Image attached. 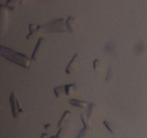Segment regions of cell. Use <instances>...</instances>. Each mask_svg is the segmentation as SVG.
Masks as SVG:
<instances>
[{"mask_svg":"<svg viewBox=\"0 0 147 138\" xmlns=\"http://www.w3.org/2000/svg\"><path fill=\"white\" fill-rule=\"evenodd\" d=\"M0 53L4 58L7 59L9 61L13 62L19 66L28 69L31 66V59L29 58L27 55L22 53L14 51V50L9 47L1 45L0 47Z\"/></svg>","mask_w":147,"mask_h":138,"instance_id":"cell-1","label":"cell"},{"mask_svg":"<svg viewBox=\"0 0 147 138\" xmlns=\"http://www.w3.org/2000/svg\"><path fill=\"white\" fill-rule=\"evenodd\" d=\"M44 32L47 33L65 32L67 31L64 19H57L50 22L43 26Z\"/></svg>","mask_w":147,"mask_h":138,"instance_id":"cell-2","label":"cell"},{"mask_svg":"<svg viewBox=\"0 0 147 138\" xmlns=\"http://www.w3.org/2000/svg\"><path fill=\"white\" fill-rule=\"evenodd\" d=\"M9 102L10 105H11V112H12L13 116L14 118H17L20 116V114L23 113V109L20 106L18 99L15 96L14 91H11V94H10Z\"/></svg>","mask_w":147,"mask_h":138,"instance_id":"cell-3","label":"cell"},{"mask_svg":"<svg viewBox=\"0 0 147 138\" xmlns=\"http://www.w3.org/2000/svg\"><path fill=\"white\" fill-rule=\"evenodd\" d=\"M72 135V124L68 123L65 124L61 127L59 128V130L56 135L57 138H70Z\"/></svg>","mask_w":147,"mask_h":138,"instance_id":"cell-4","label":"cell"},{"mask_svg":"<svg viewBox=\"0 0 147 138\" xmlns=\"http://www.w3.org/2000/svg\"><path fill=\"white\" fill-rule=\"evenodd\" d=\"M0 20H1V30H5L8 24V9L3 4L0 5Z\"/></svg>","mask_w":147,"mask_h":138,"instance_id":"cell-5","label":"cell"},{"mask_svg":"<svg viewBox=\"0 0 147 138\" xmlns=\"http://www.w3.org/2000/svg\"><path fill=\"white\" fill-rule=\"evenodd\" d=\"M79 60H80L79 54L78 53H76V54H75L73 55V57H72L70 61L67 64V67L65 68L66 73H67V74H72L73 73H74L75 70L78 68V66Z\"/></svg>","mask_w":147,"mask_h":138,"instance_id":"cell-6","label":"cell"},{"mask_svg":"<svg viewBox=\"0 0 147 138\" xmlns=\"http://www.w3.org/2000/svg\"><path fill=\"white\" fill-rule=\"evenodd\" d=\"M43 32H44L43 26L35 25L34 24H29V34H27V39L29 40L32 37H35L36 36L39 35Z\"/></svg>","mask_w":147,"mask_h":138,"instance_id":"cell-7","label":"cell"},{"mask_svg":"<svg viewBox=\"0 0 147 138\" xmlns=\"http://www.w3.org/2000/svg\"><path fill=\"white\" fill-rule=\"evenodd\" d=\"M45 43V39L43 37H40L39 40H37V44H36L35 47H34L33 53L32 54V59L34 60H38L40 57V55H41L42 51L43 50V45Z\"/></svg>","mask_w":147,"mask_h":138,"instance_id":"cell-8","label":"cell"},{"mask_svg":"<svg viewBox=\"0 0 147 138\" xmlns=\"http://www.w3.org/2000/svg\"><path fill=\"white\" fill-rule=\"evenodd\" d=\"M72 117V113L70 112V111H65V112L63 113V116L60 118V121L57 123V127L60 128L62 126H63L65 124L68 123L69 121L70 120Z\"/></svg>","mask_w":147,"mask_h":138,"instance_id":"cell-9","label":"cell"},{"mask_svg":"<svg viewBox=\"0 0 147 138\" xmlns=\"http://www.w3.org/2000/svg\"><path fill=\"white\" fill-rule=\"evenodd\" d=\"M68 103H70V104L73 105V106H76V107L82 108V109H86V106L88 107V103L86 101H85L80 100V99H69Z\"/></svg>","mask_w":147,"mask_h":138,"instance_id":"cell-10","label":"cell"},{"mask_svg":"<svg viewBox=\"0 0 147 138\" xmlns=\"http://www.w3.org/2000/svg\"><path fill=\"white\" fill-rule=\"evenodd\" d=\"M64 86L66 96H72V95L75 94V93L77 91L76 83H70V84H67Z\"/></svg>","mask_w":147,"mask_h":138,"instance_id":"cell-11","label":"cell"},{"mask_svg":"<svg viewBox=\"0 0 147 138\" xmlns=\"http://www.w3.org/2000/svg\"><path fill=\"white\" fill-rule=\"evenodd\" d=\"M75 17L73 16H69L65 21L66 27H67V31L70 32H73L74 30V24H75Z\"/></svg>","mask_w":147,"mask_h":138,"instance_id":"cell-12","label":"cell"},{"mask_svg":"<svg viewBox=\"0 0 147 138\" xmlns=\"http://www.w3.org/2000/svg\"><path fill=\"white\" fill-rule=\"evenodd\" d=\"M95 107L96 105L94 103H89L88 105V109H87V114H86V117L88 120H90L92 118V116L93 115L95 112Z\"/></svg>","mask_w":147,"mask_h":138,"instance_id":"cell-13","label":"cell"},{"mask_svg":"<svg viewBox=\"0 0 147 138\" xmlns=\"http://www.w3.org/2000/svg\"><path fill=\"white\" fill-rule=\"evenodd\" d=\"M18 4H20V1H12V0H9L6 2L5 7H7L9 10H14L17 8Z\"/></svg>","mask_w":147,"mask_h":138,"instance_id":"cell-14","label":"cell"},{"mask_svg":"<svg viewBox=\"0 0 147 138\" xmlns=\"http://www.w3.org/2000/svg\"><path fill=\"white\" fill-rule=\"evenodd\" d=\"M54 93L56 97L60 98V96H63V93H65V86H61L54 88Z\"/></svg>","mask_w":147,"mask_h":138,"instance_id":"cell-15","label":"cell"},{"mask_svg":"<svg viewBox=\"0 0 147 138\" xmlns=\"http://www.w3.org/2000/svg\"><path fill=\"white\" fill-rule=\"evenodd\" d=\"M103 124H104V126H106V129H107L108 130H109V132H110L112 134V135H114V130H113V128H112L111 124L109 123V122H108V121H106V120L103 121Z\"/></svg>","mask_w":147,"mask_h":138,"instance_id":"cell-16","label":"cell"},{"mask_svg":"<svg viewBox=\"0 0 147 138\" xmlns=\"http://www.w3.org/2000/svg\"><path fill=\"white\" fill-rule=\"evenodd\" d=\"M112 77H113V70H112L111 66H110L109 68V70H108L107 75H106V81H109L112 78Z\"/></svg>","mask_w":147,"mask_h":138,"instance_id":"cell-17","label":"cell"},{"mask_svg":"<svg viewBox=\"0 0 147 138\" xmlns=\"http://www.w3.org/2000/svg\"><path fill=\"white\" fill-rule=\"evenodd\" d=\"M93 69H94L95 70H98V69L100 68V60H99V59H96V60H93Z\"/></svg>","mask_w":147,"mask_h":138,"instance_id":"cell-18","label":"cell"},{"mask_svg":"<svg viewBox=\"0 0 147 138\" xmlns=\"http://www.w3.org/2000/svg\"><path fill=\"white\" fill-rule=\"evenodd\" d=\"M40 138H48V134L42 133L41 135V137Z\"/></svg>","mask_w":147,"mask_h":138,"instance_id":"cell-19","label":"cell"},{"mask_svg":"<svg viewBox=\"0 0 147 138\" xmlns=\"http://www.w3.org/2000/svg\"><path fill=\"white\" fill-rule=\"evenodd\" d=\"M51 126H52V125L50 124H45V125H44L45 129H50V128L51 127Z\"/></svg>","mask_w":147,"mask_h":138,"instance_id":"cell-20","label":"cell"},{"mask_svg":"<svg viewBox=\"0 0 147 138\" xmlns=\"http://www.w3.org/2000/svg\"><path fill=\"white\" fill-rule=\"evenodd\" d=\"M77 138H86V137H83V136H80V135H78Z\"/></svg>","mask_w":147,"mask_h":138,"instance_id":"cell-21","label":"cell"}]
</instances>
